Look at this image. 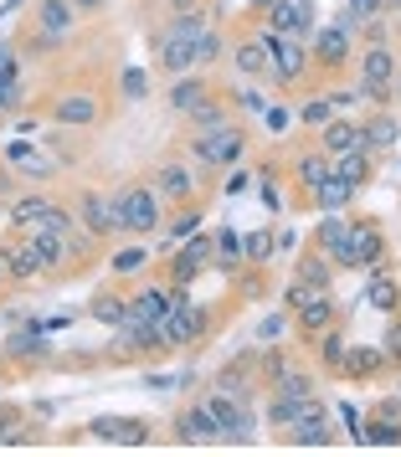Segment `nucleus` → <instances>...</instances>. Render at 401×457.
Wrapping results in <instances>:
<instances>
[{"label": "nucleus", "mask_w": 401, "mask_h": 457, "mask_svg": "<svg viewBox=\"0 0 401 457\" xmlns=\"http://www.w3.org/2000/svg\"><path fill=\"white\" fill-rule=\"evenodd\" d=\"M324 149L330 154H345V149H365V134H360V124H324Z\"/></svg>", "instance_id": "nucleus-24"}, {"label": "nucleus", "mask_w": 401, "mask_h": 457, "mask_svg": "<svg viewBox=\"0 0 401 457\" xmlns=\"http://www.w3.org/2000/svg\"><path fill=\"white\" fill-rule=\"evenodd\" d=\"M237 72H242V78H263V72H273L268 37H263V42H242L237 46Z\"/></svg>", "instance_id": "nucleus-20"}, {"label": "nucleus", "mask_w": 401, "mask_h": 457, "mask_svg": "<svg viewBox=\"0 0 401 457\" xmlns=\"http://www.w3.org/2000/svg\"><path fill=\"white\" fill-rule=\"evenodd\" d=\"M0 257H5V272H11L16 283H31L37 272H46V268H52V262L42 257V247H37L31 237H26V242H11V247L0 252Z\"/></svg>", "instance_id": "nucleus-8"}, {"label": "nucleus", "mask_w": 401, "mask_h": 457, "mask_svg": "<svg viewBox=\"0 0 401 457\" xmlns=\"http://www.w3.org/2000/svg\"><path fill=\"white\" fill-rule=\"evenodd\" d=\"M360 442H371V447H401V421H397V401L376 416V421H365L360 427Z\"/></svg>", "instance_id": "nucleus-18"}, {"label": "nucleus", "mask_w": 401, "mask_h": 457, "mask_svg": "<svg viewBox=\"0 0 401 457\" xmlns=\"http://www.w3.org/2000/svg\"><path fill=\"white\" fill-rule=\"evenodd\" d=\"M397 98H401V72H397Z\"/></svg>", "instance_id": "nucleus-56"}, {"label": "nucleus", "mask_w": 401, "mask_h": 457, "mask_svg": "<svg viewBox=\"0 0 401 457\" xmlns=\"http://www.w3.org/2000/svg\"><path fill=\"white\" fill-rule=\"evenodd\" d=\"M397 411H401V391H397Z\"/></svg>", "instance_id": "nucleus-57"}, {"label": "nucleus", "mask_w": 401, "mask_h": 457, "mask_svg": "<svg viewBox=\"0 0 401 457\" xmlns=\"http://www.w3.org/2000/svg\"><path fill=\"white\" fill-rule=\"evenodd\" d=\"M298 283H309V288H330V268H324V257H304V262H298Z\"/></svg>", "instance_id": "nucleus-36"}, {"label": "nucleus", "mask_w": 401, "mask_h": 457, "mask_svg": "<svg viewBox=\"0 0 401 457\" xmlns=\"http://www.w3.org/2000/svg\"><path fill=\"white\" fill-rule=\"evenodd\" d=\"M288 442L294 447H330V416H324V406L309 416H298L294 427H288Z\"/></svg>", "instance_id": "nucleus-15"}, {"label": "nucleus", "mask_w": 401, "mask_h": 457, "mask_svg": "<svg viewBox=\"0 0 401 457\" xmlns=\"http://www.w3.org/2000/svg\"><path fill=\"white\" fill-rule=\"evenodd\" d=\"M309 411H319V395H278L273 391V401H268V421L273 427H294L298 416H309Z\"/></svg>", "instance_id": "nucleus-16"}, {"label": "nucleus", "mask_w": 401, "mask_h": 457, "mask_svg": "<svg viewBox=\"0 0 401 457\" xmlns=\"http://www.w3.org/2000/svg\"><path fill=\"white\" fill-rule=\"evenodd\" d=\"M196 334H201V313L190 309V298L175 288V309H170V319L160 324V339H165V350H180V345H190Z\"/></svg>", "instance_id": "nucleus-5"}, {"label": "nucleus", "mask_w": 401, "mask_h": 457, "mask_svg": "<svg viewBox=\"0 0 401 457\" xmlns=\"http://www.w3.org/2000/svg\"><path fill=\"white\" fill-rule=\"evenodd\" d=\"M93 119H98V104H93V98H88V93H67L63 104H57V124H93Z\"/></svg>", "instance_id": "nucleus-23"}, {"label": "nucleus", "mask_w": 401, "mask_h": 457, "mask_svg": "<svg viewBox=\"0 0 401 457\" xmlns=\"http://www.w3.org/2000/svg\"><path fill=\"white\" fill-rule=\"evenodd\" d=\"M46 211H52L46 195H21V201H11V221H16V227H37Z\"/></svg>", "instance_id": "nucleus-28"}, {"label": "nucleus", "mask_w": 401, "mask_h": 457, "mask_svg": "<svg viewBox=\"0 0 401 457\" xmlns=\"http://www.w3.org/2000/svg\"><path fill=\"white\" fill-rule=\"evenodd\" d=\"M268 26L278 37H304L309 31V0H273L268 5Z\"/></svg>", "instance_id": "nucleus-12"}, {"label": "nucleus", "mask_w": 401, "mask_h": 457, "mask_svg": "<svg viewBox=\"0 0 401 457\" xmlns=\"http://www.w3.org/2000/svg\"><path fill=\"white\" fill-rule=\"evenodd\" d=\"M206 104V83H201V78H175V87H170V108H175V113H190V108H201Z\"/></svg>", "instance_id": "nucleus-22"}, {"label": "nucleus", "mask_w": 401, "mask_h": 457, "mask_svg": "<svg viewBox=\"0 0 401 457\" xmlns=\"http://www.w3.org/2000/svg\"><path fill=\"white\" fill-rule=\"evenodd\" d=\"M145 93H149V78H145V67H129V72H124V98H129V104H139Z\"/></svg>", "instance_id": "nucleus-41"}, {"label": "nucleus", "mask_w": 401, "mask_h": 457, "mask_svg": "<svg viewBox=\"0 0 401 457\" xmlns=\"http://www.w3.org/2000/svg\"><path fill=\"white\" fill-rule=\"evenodd\" d=\"M247 257H253V262H268V257H273V237H268V231L247 237Z\"/></svg>", "instance_id": "nucleus-45"}, {"label": "nucleus", "mask_w": 401, "mask_h": 457, "mask_svg": "<svg viewBox=\"0 0 401 457\" xmlns=\"http://www.w3.org/2000/svg\"><path fill=\"white\" fill-rule=\"evenodd\" d=\"M283 334V313H268L263 324H257V339H278Z\"/></svg>", "instance_id": "nucleus-48"}, {"label": "nucleus", "mask_w": 401, "mask_h": 457, "mask_svg": "<svg viewBox=\"0 0 401 457\" xmlns=\"http://www.w3.org/2000/svg\"><path fill=\"white\" fill-rule=\"evenodd\" d=\"M129 309L139 313L145 324H155V329H160V324L170 319V309H175V293H165V288H145L139 298H134V303H129Z\"/></svg>", "instance_id": "nucleus-19"}, {"label": "nucleus", "mask_w": 401, "mask_h": 457, "mask_svg": "<svg viewBox=\"0 0 401 457\" xmlns=\"http://www.w3.org/2000/svg\"><path fill=\"white\" fill-rule=\"evenodd\" d=\"M0 442H21V411H0Z\"/></svg>", "instance_id": "nucleus-46"}, {"label": "nucleus", "mask_w": 401, "mask_h": 457, "mask_svg": "<svg viewBox=\"0 0 401 457\" xmlns=\"http://www.w3.org/2000/svg\"><path fill=\"white\" fill-rule=\"evenodd\" d=\"M16 98H21V83H16V67H5V72H0V113H5V108L16 104Z\"/></svg>", "instance_id": "nucleus-43"}, {"label": "nucleus", "mask_w": 401, "mask_h": 457, "mask_svg": "<svg viewBox=\"0 0 401 457\" xmlns=\"http://www.w3.org/2000/svg\"><path fill=\"white\" fill-rule=\"evenodd\" d=\"M5 67H16V62H11V52H5V42H0V72H5Z\"/></svg>", "instance_id": "nucleus-54"}, {"label": "nucleus", "mask_w": 401, "mask_h": 457, "mask_svg": "<svg viewBox=\"0 0 401 457\" xmlns=\"http://www.w3.org/2000/svg\"><path fill=\"white\" fill-rule=\"evenodd\" d=\"M397 52H391V46L386 42H376V46H365V52H360V83H371V87H391L397 83Z\"/></svg>", "instance_id": "nucleus-6"}, {"label": "nucleus", "mask_w": 401, "mask_h": 457, "mask_svg": "<svg viewBox=\"0 0 401 457\" xmlns=\"http://www.w3.org/2000/svg\"><path fill=\"white\" fill-rule=\"evenodd\" d=\"M242 252H247V242H242L237 231H216V262H221V268L242 262Z\"/></svg>", "instance_id": "nucleus-33"}, {"label": "nucleus", "mask_w": 401, "mask_h": 457, "mask_svg": "<svg viewBox=\"0 0 401 457\" xmlns=\"http://www.w3.org/2000/svg\"><path fill=\"white\" fill-rule=\"evenodd\" d=\"M93 436L119 442V447H145V442H149V427L139 421V416H98V421H93Z\"/></svg>", "instance_id": "nucleus-7"}, {"label": "nucleus", "mask_w": 401, "mask_h": 457, "mask_svg": "<svg viewBox=\"0 0 401 457\" xmlns=\"http://www.w3.org/2000/svg\"><path fill=\"white\" fill-rule=\"evenodd\" d=\"M380 370V360L371 350H355V354H345V365H339V375H376Z\"/></svg>", "instance_id": "nucleus-37"}, {"label": "nucleus", "mask_w": 401, "mask_h": 457, "mask_svg": "<svg viewBox=\"0 0 401 457\" xmlns=\"http://www.w3.org/2000/svg\"><path fill=\"white\" fill-rule=\"evenodd\" d=\"M175 432H180V442H216V436H221V421H216L212 406L201 401V406H186V411L175 416Z\"/></svg>", "instance_id": "nucleus-10"}, {"label": "nucleus", "mask_w": 401, "mask_h": 457, "mask_svg": "<svg viewBox=\"0 0 401 457\" xmlns=\"http://www.w3.org/2000/svg\"><path fill=\"white\" fill-rule=\"evenodd\" d=\"M155 190H160V201H190L196 195V170L170 160V165L155 170Z\"/></svg>", "instance_id": "nucleus-11"}, {"label": "nucleus", "mask_w": 401, "mask_h": 457, "mask_svg": "<svg viewBox=\"0 0 401 457\" xmlns=\"http://www.w3.org/2000/svg\"><path fill=\"white\" fill-rule=\"evenodd\" d=\"M294 309H298V329H304V334H324L330 324H335V303H330V293H324V288H319V293L304 288V298H298Z\"/></svg>", "instance_id": "nucleus-9"}, {"label": "nucleus", "mask_w": 401, "mask_h": 457, "mask_svg": "<svg viewBox=\"0 0 401 457\" xmlns=\"http://www.w3.org/2000/svg\"><path fill=\"white\" fill-rule=\"evenodd\" d=\"M237 104L247 108V113H263V108H268V104H263V98H257V93H242V98H237Z\"/></svg>", "instance_id": "nucleus-52"}, {"label": "nucleus", "mask_w": 401, "mask_h": 457, "mask_svg": "<svg viewBox=\"0 0 401 457\" xmlns=\"http://www.w3.org/2000/svg\"><path fill=\"white\" fill-rule=\"evenodd\" d=\"M78 227H83L88 237H113V231H119V221H113V195L83 190V195H78Z\"/></svg>", "instance_id": "nucleus-3"}, {"label": "nucleus", "mask_w": 401, "mask_h": 457, "mask_svg": "<svg viewBox=\"0 0 401 457\" xmlns=\"http://www.w3.org/2000/svg\"><path fill=\"white\" fill-rule=\"evenodd\" d=\"M216 57H221V37H216V31H201V37H196V67L216 62Z\"/></svg>", "instance_id": "nucleus-39"}, {"label": "nucleus", "mask_w": 401, "mask_h": 457, "mask_svg": "<svg viewBox=\"0 0 401 457\" xmlns=\"http://www.w3.org/2000/svg\"><path fill=\"white\" fill-rule=\"evenodd\" d=\"M206 257H212L206 237H196V242H190V247L180 252V257H175V283H190V278L201 272V262H206Z\"/></svg>", "instance_id": "nucleus-27"}, {"label": "nucleus", "mask_w": 401, "mask_h": 457, "mask_svg": "<svg viewBox=\"0 0 401 457\" xmlns=\"http://www.w3.org/2000/svg\"><path fill=\"white\" fill-rule=\"evenodd\" d=\"M263 119H268L273 134H283V129H288V108H263Z\"/></svg>", "instance_id": "nucleus-50"}, {"label": "nucleus", "mask_w": 401, "mask_h": 457, "mask_svg": "<svg viewBox=\"0 0 401 457\" xmlns=\"http://www.w3.org/2000/svg\"><path fill=\"white\" fill-rule=\"evenodd\" d=\"M314 57H319V67H345L350 62V31H339V26H319Z\"/></svg>", "instance_id": "nucleus-13"}, {"label": "nucleus", "mask_w": 401, "mask_h": 457, "mask_svg": "<svg viewBox=\"0 0 401 457\" xmlns=\"http://www.w3.org/2000/svg\"><path fill=\"white\" fill-rule=\"evenodd\" d=\"M360 134H365V149H391L401 139V129H397L391 113H376L371 124H360Z\"/></svg>", "instance_id": "nucleus-25"}, {"label": "nucleus", "mask_w": 401, "mask_h": 457, "mask_svg": "<svg viewBox=\"0 0 401 457\" xmlns=\"http://www.w3.org/2000/svg\"><path fill=\"white\" fill-rule=\"evenodd\" d=\"M330 113H335V98H309V104L298 108V119H304L309 129H324L330 124Z\"/></svg>", "instance_id": "nucleus-34"}, {"label": "nucleus", "mask_w": 401, "mask_h": 457, "mask_svg": "<svg viewBox=\"0 0 401 457\" xmlns=\"http://www.w3.org/2000/svg\"><path fill=\"white\" fill-rule=\"evenodd\" d=\"M365 303H371V309H380V313H391L401 303V288H397V283H386V278L376 272V278H371V288H365Z\"/></svg>", "instance_id": "nucleus-29"}, {"label": "nucleus", "mask_w": 401, "mask_h": 457, "mask_svg": "<svg viewBox=\"0 0 401 457\" xmlns=\"http://www.w3.org/2000/svg\"><path fill=\"white\" fill-rule=\"evenodd\" d=\"M201 31H212V21H206V11L196 5V11H175V16L165 21V31H160V37H180V42H196Z\"/></svg>", "instance_id": "nucleus-21"}, {"label": "nucleus", "mask_w": 401, "mask_h": 457, "mask_svg": "<svg viewBox=\"0 0 401 457\" xmlns=\"http://www.w3.org/2000/svg\"><path fill=\"white\" fill-rule=\"evenodd\" d=\"M93 313H98L104 324H119V319L129 313V303H124V298H98V309H93Z\"/></svg>", "instance_id": "nucleus-44"}, {"label": "nucleus", "mask_w": 401, "mask_h": 457, "mask_svg": "<svg viewBox=\"0 0 401 457\" xmlns=\"http://www.w3.org/2000/svg\"><path fill=\"white\" fill-rule=\"evenodd\" d=\"M160 72H170V78H186V72H196V42L160 37Z\"/></svg>", "instance_id": "nucleus-14"}, {"label": "nucleus", "mask_w": 401, "mask_h": 457, "mask_svg": "<svg viewBox=\"0 0 401 457\" xmlns=\"http://www.w3.org/2000/svg\"><path fill=\"white\" fill-rule=\"evenodd\" d=\"M145 262H149V252H145V247H129V252H119V257H113V272L134 278V272L145 268Z\"/></svg>", "instance_id": "nucleus-40"}, {"label": "nucleus", "mask_w": 401, "mask_h": 457, "mask_svg": "<svg viewBox=\"0 0 401 457\" xmlns=\"http://www.w3.org/2000/svg\"><path fill=\"white\" fill-rule=\"evenodd\" d=\"M190 124H196V134H212V129H227V108H216L212 98L201 108H190Z\"/></svg>", "instance_id": "nucleus-32"}, {"label": "nucleus", "mask_w": 401, "mask_h": 457, "mask_svg": "<svg viewBox=\"0 0 401 457\" xmlns=\"http://www.w3.org/2000/svg\"><path fill=\"white\" fill-rule=\"evenodd\" d=\"M345 231H350V221H339L335 211H324V221H319V247L330 252L339 242V237H345Z\"/></svg>", "instance_id": "nucleus-38"}, {"label": "nucleus", "mask_w": 401, "mask_h": 457, "mask_svg": "<svg viewBox=\"0 0 401 457\" xmlns=\"http://www.w3.org/2000/svg\"><path fill=\"white\" fill-rule=\"evenodd\" d=\"M350 11H355L360 21H376V16H380V0H350Z\"/></svg>", "instance_id": "nucleus-49"}, {"label": "nucleus", "mask_w": 401, "mask_h": 457, "mask_svg": "<svg viewBox=\"0 0 401 457\" xmlns=\"http://www.w3.org/2000/svg\"><path fill=\"white\" fill-rule=\"evenodd\" d=\"M37 350H42L37 334H16V339H11V354H16V360H26V354H37Z\"/></svg>", "instance_id": "nucleus-47"}, {"label": "nucleus", "mask_w": 401, "mask_h": 457, "mask_svg": "<svg viewBox=\"0 0 401 457\" xmlns=\"http://www.w3.org/2000/svg\"><path fill=\"white\" fill-rule=\"evenodd\" d=\"M314 195H319V206H324V211H339L345 201H350V195H355V186H345L339 175H330V180L314 190Z\"/></svg>", "instance_id": "nucleus-31"}, {"label": "nucleus", "mask_w": 401, "mask_h": 457, "mask_svg": "<svg viewBox=\"0 0 401 457\" xmlns=\"http://www.w3.org/2000/svg\"><path fill=\"white\" fill-rule=\"evenodd\" d=\"M278 395H314V375L283 370V375H278Z\"/></svg>", "instance_id": "nucleus-35"}, {"label": "nucleus", "mask_w": 401, "mask_h": 457, "mask_svg": "<svg viewBox=\"0 0 401 457\" xmlns=\"http://www.w3.org/2000/svg\"><path fill=\"white\" fill-rule=\"evenodd\" d=\"M190 160L196 165H237L242 160V134L232 124L227 129H212V134H190Z\"/></svg>", "instance_id": "nucleus-2"}, {"label": "nucleus", "mask_w": 401, "mask_h": 457, "mask_svg": "<svg viewBox=\"0 0 401 457\" xmlns=\"http://www.w3.org/2000/svg\"><path fill=\"white\" fill-rule=\"evenodd\" d=\"M196 227H201V216H180V221H175V227H170V231H175V237H190V231H196Z\"/></svg>", "instance_id": "nucleus-51"}, {"label": "nucleus", "mask_w": 401, "mask_h": 457, "mask_svg": "<svg viewBox=\"0 0 401 457\" xmlns=\"http://www.w3.org/2000/svg\"><path fill=\"white\" fill-rule=\"evenodd\" d=\"M335 175L345 180V186H365V175H371L365 149H345V154H335Z\"/></svg>", "instance_id": "nucleus-26"}, {"label": "nucleus", "mask_w": 401, "mask_h": 457, "mask_svg": "<svg viewBox=\"0 0 401 457\" xmlns=\"http://www.w3.org/2000/svg\"><path fill=\"white\" fill-rule=\"evenodd\" d=\"M330 175H335V165H330V160H319V154H304V160H298V180H304L309 190H319Z\"/></svg>", "instance_id": "nucleus-30"}, {"label": "nucleus", "mask_w": 401, "mask_h": 457, "mask_svg": "<svg viewBox=\"0 0 401 457\" xmlns=\"http://www.w3.org/2000/svg\"><path fill=\"white\" fill-rule=\"evenodd\" d=\"M268 52H273V78L278 83H298L304 78V67H309V46L298 42V37H268Z\"/></svg>", "instance_id": "nucleus-4"}, {"label": "nucleus", "mask_w": 401, "mask_h": 457, "mask_svg": "<svg viewBox=\"0 0 401 457\" xmlns=\"http://www.w3.org/2000/svg\"><path fill=\"white\" fill-rule=\"evenodd\" d=\"M113 221H119V231H129V237L155 231L160 227V190L155 186H124L113 195Z\"/></svg>", "instance_id": "nucleus-1"}, {"label": "nucleus", "mask_w": 401, "mask_h": 457, "mask_svg": "<svg viewBox=\"0 0 401 457\" xmlns=\"http://www.w3.org/2000/svg\"><path fill=\"white\" fill-rule=\"evenodd\" d=\"M72 21H78V5L72 0H42L37 5V26H42L46 37H67Z\"/></svg>", "instance_id": "nucleus-17"}, {"label": "nucleus", "mask_w": 401, "mask_h": 457, "mask_svg": "<svg viewBox=\"0 0 401 457\" xmlns=\"http://www.w3.org/2000/svg\"><path fill=\"white\" fill-rule=\"evenodd\" d=\"M72 5H78V11H98V5H104V0H72Z\"/></svg>", "instance_id": "nucleus-53"}, {"label": "nucleus", "mask_w": 401, "mask_h": 457, "mask_svg": "<svg viewBox=\"0 0 401 457\" xmlns=\"http://www.w3.org/2000/svg\"><path fill=\"white\" fill-rule=\"evenodd\" d=\"M319 354H324V365H330V370H339V365H345V339L324 329V345H319Z\"/></svg>", "instance_id": "nucleus-42"}, {"label": "nucleus", "mask_w": 401, "mask_h": 457, "mask_svg": "<svg viewBox=\"0 0 401 457\" xmlns=\"http://www.w3.org/2000/svg\"><path fill=\"white\" fill-rule=\"evenodd\" d=\"M5 278H11V272H5V257H0V283H5Z\"/></svg>", "instance_id": "nucleus-55"}]
</instances>
